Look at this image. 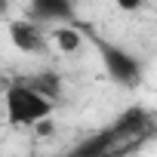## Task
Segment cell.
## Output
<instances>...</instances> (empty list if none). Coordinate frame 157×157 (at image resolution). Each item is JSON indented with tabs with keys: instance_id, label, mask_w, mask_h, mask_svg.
Returning <instances> with one entry per match:
<instances>
[{
	"instance_id": "cell-3",
	"label": "cell",
	"mask_w": 157,
	"mask_h": 157,
	"mask_svg": "<svg viewBox=\"0 0 157 157\" xmlns=\"http://www.w3.org/2000/svg\"><path fill=\"white\" fill-rule=\"evenodd\" d=\"M31 16L43 22H71L74 3L71 0H31Z\"/></svg>"
},
{
	"instance_id": "cell-2",
	"label": "cell",
	"mask_w": 157,
	"mask_h": 157,
	"mask_svg": "<svg viewBox=\"0 0 157 157\" xmlns=\"http://www.w3.org/2000/svg\"><path fill=\"white\" fill-rule=\"evenodd\" d=\"M93 40H96V46H99V56H102L105 71L114 77L117 83L136 86V83L142 80V65H139V59H132L126 49H120V46H114V43H108V40H99V37H93Z\"/></svg>"
},
{
	"instance_id": "cell-1",
	"label": "cell",
	"mask_w": 157,
	"mask_h": 157,
	"mask_svg": "<svg viewBox=\"0 0 157 157\" xmlns=\"http://www.w3.org/2000/svg\"><path fill=\"white\" fill-rule=\"evenodd\" d=\"M6 102V117L13 126H34L37 120L52 114V105L43 93H37L31 83H13L3 96Z\"/></svg>"
},
{
	"instance_id": "cell-8",
	"label": "cell",
	"mask_w": 157,
	"mask_h": 157,
	"mask_svg": "<svg viewBox=\"0 0 157 157\" xmlns=\"http://www.w3.org/2000/svg\"><path fill=\"white\" fill-rule=\"evenodd\" d=\"M117 6H120V10H126V13H132V10H139V6H142V0H117Z\"/></svg>"
},
{
	"instance_id": "cell-7",
	"label": "cell",
	"mask_w": 157,
	"mask_h": 157,
	"mask_svg": "<svg viewBox=\"0 0 157 157\" xmlns=\"http://www.w3.org/2000/svg\"><path fill=\"white\" fill-rule=\"evenodd\" d=\"M52 40H56V46H59L62 52H77L80 43H83V34L68 25V28H56V31H52Z\"/></svg>"
},
{
	"instance_id": "cell-5",
	"label": "cell",
	"mask_w": 157,
	"mask_h": 157,
	"mask_svg": "<svg viewBox=\"0 0 157 157\" xmlns=\"http://www.w3.org/2000/svg\"><path fill=\"white\" fill-rule=\"evenodd\" d=\"M145 111L139 108V105H132L129 111H123L120 117H117V123L111 126V132L114 136H129V132H142V126H145Z\"/></svg>"
},
{
	"instance_id": "cell-6",
	"label": "cell",
	"mask_w": 157,
	"mask_h": 157,
	"mask_svg": "<svg viewBox=\"0 0 157 157\" xmlns=\"http://www.w3.org/2000/svg\"><path fill=\"white\" fill-rule=\"evenodd\" d=\"M31 86L37 93H43L46 99H59L62 96V77L56 71H43V74H37L34 80H31Z\"/></svg>"
},
{
	"instance_id": "cell-4",
	"label": "cell",
	"mask_w": 157,
	"mask_h": 157,
	"mask_svg": "<svg viewBox=\"0 0 157 157\" xmlns=\"http://www.w3.org/2000/svg\"><path fill=\"white\" fill-rule=\"evenodd\" d=\"M10 40L22 52H37L43 46V37H40L37 25H31V22H10Z\"/></svg>"
},
{
	"instance_id": "cell-9",
	"label": "cell",
	"mask_w": 157,
	"mask_h": 157,
	"mask_svg": "<svg viewBox=\"0 0 157 157\" xmlns=\"http://www.w3.org/2000/svg\"><path fill=\"white\" fill-rule=\"evenodd\" d=\"M6 10H10V0H0V16H3Z\"/></svg>"
}]
</instances>
